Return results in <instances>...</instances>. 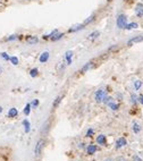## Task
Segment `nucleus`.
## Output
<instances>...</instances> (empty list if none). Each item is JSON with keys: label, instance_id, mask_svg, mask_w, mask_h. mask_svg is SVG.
I'll list each match as a JSON object with an SVG mask.
<instances>
[{"label": "nucleus", "instance_id": "obj_29", "mask_svg": "<svg viewBox=\"0 0 143 161\" xmlns=\"http://www.w3.org/2000/svg\"><path fill=\"white\" fill-rule=\"evenodd\" d=\"M38 106H39V100H38V99H34V100L31 102V107L35 108V107H38Z\"/></svg>", "mask_w": 143, "mask_h": 161}, {"label": "nucleus", "instance_id": "obj_39", "mask_svg": "<svg viewBox=\"0 0 143 161\" xmlns=\"http://www.w3.org/2000/svg\"><path fill=\"white\" fill-rule=\"evenodd\" d=\"M104 161H112V160H111V159H106Z\"/></svg>", "mask_w": 143, "mask_h": 161}, {"label": "nucleus", "instance_id": "obj_1", "mask_svg": "<svg viewBox=\"0 0 143 161\" xmlns=\"http://www.w3.org/2000/svg\"><path fill=\"white\" fill-rule=\"evenodd\" d=\"M127 24L128 23H127V16L126 15H124V14L117 15V17H116V26L119 30H125Z\"/></svg>", "mask_w": 143, "mask_h": 161}, {"label": "nucleus", "instance_id": "obj_13", "mask_svg": "<svg viewBox=\"0 0 143 161\" xmlns=\"http://www.w3.org/2000/svg\"><path fill=\"white\" fill-rule=\"evenodd\" d=\"M65 58H66V61H67V65H71L72 64V58H73V52L71 50H68L66 54H65Z\"/></svg>", "mask_w": 143, "mask_h": 161}, {"label": "nucleus", "instance_id": "obj_5", "mask_svg": "<svg viewBox=\"0 0 143 161\" xmlns=\"http://www.w3.org/2000/svg\"><path fill=\"white\" fill-rule=\"evenodd\" d=\"M143 41V35H136V36H133L128 41H127V45H133V44H136V43H140Z\"/></svg>", "mask_w": 143, "mask_h": 161}, {"label": "nucleus", "instance_id": "obj_28", "mask_svg": "<svg viewBox=\"0 0 143 161\" xmlns=\"http://www.w3.org/2000/svg\"><path fill=\"white\" fill-rule=\"evenodd\" d=\"M0 56H1V58H2V59H5V60H9V59H10V57L8 56V54H7V52H1V54H0Z\"/></svg>", "mask_w": 143, "mask_h": 161}, {"label": "nucleus", "instance_id": "obj_25", "mask_svg": "<svg viewBox=\"0 0 143 161\" xmlns=\"http://www.w3.org/2000/svg\"><path fill=\"white\" fill-rule=\"evenodd\" d=\"M10 63L13 65H15V66H17L18 65V58L17 57H15V56H13V57H10Z\"/></svg>", "mask_w": 143, "mask_h": 161}, {"label": "nucleus", "instance_id": "obj_34", "mask_svg": "<svg viewBox=\"0 0 143 161\" xmlns=\"http://www.w3.org/2000/svg\"><path fill=\"white\" fill-rule=\"evenodd\" d=\"M133 160H134V161H142V159H141L139 155H135V157L133 158Z\"/></svg>", "mask_w": 143, "mask_h": 161}, {"label": "nucleus", "instance_id": "obj_2", "mask_svg": "<svg viewBox=\"0 0 143 161\" xmlns=\"http://www.w3.org/2000/svg\"><path fill=\"white\" fill-rule=\"evenodd\" d=\"M43 149H44V140H39L38 143L35 144V148H34V154L36 157H39L41 153H42Z\"/></svg>", "mask_w": 143, "mask_h": 161}, {"label": "nucleus", "instance_id": "obj_22", "mask_svg": "<svg viewBox=\"0 0 143 161\" xmlns=\"http://www.w3.org/2000/svg\"><path fill=\"white\" fill-rule=\"evenodd\" d=\"M97 142H98L99 144H106V136H104V135H99V136L97 137Z\"/></svg>", "mask_w": 143, "mask_h": 161}, {"label": "nucleus", "instance_id": "obj_3", "mask_svg": "<svg viewBox=\"0 0 143 161\" xmlns=\"http://www.w3.org/2000/svg\"><path fill=\"white\" fill-rule=\"evenodd\" d=\"M107 97L106 95V92H104V90H102V89H100V90H98L97 92H95V94H94V99H95V101L97 102H103V100H104V98Z\"/></svg>", "mask_w": 143, "mask_h": 161}, {"label": "nucleus", "instance_id": "obj_24", "mask_svg": "<svg viewBox=\"0 0 143 161\" xmlns=\"http://www.w3.org/2000/svg\"><path fill=\"white\" fill-rule=\"evenodd\" d=\"M38 74H39V72H38V68H32L31 69V72H30V75H31V77H36L38 76Z\"/></svg>", "mask_w": 143, "mask_h": 161}, {"label": "nucleus", "instance_id": "obj_16", "mask_svg": "<svg viewBox=\"0 0 143 161\" xmlns=\"http://www.w3.org/2000/svg\"><path fill=\"white\" fill-rule=\"evenodd\" d=\"M64 36V33H60V32H57L53 36H51V41H58V40H60L61 38Z\"/></svg>", "mask_w": 143, "mask_h": 161}, {"label": "nucleus", "instance_id": "obj_19", "mask_svg": "<svg viewBox=\"0 0 143 161\" xmlns=\"http://www.w3.org/2000/svg\"><path fill=\"white\" fill-rule=\"evenodd\" d=\"M97 150H98V148L95 146V145H89L88 146V153L89 154H93V153H95L97 152Z\"/></svg>", "mask_w": 143, "mask_h": 161}, {"label": "nucleus", "instance_id": "obj_17", "mask_svg": "<svg viewBox=\"0 0 143 161\" xmlns=\"http://www.w3.org/2000/svg\"><path fill=\"white\" fill-rule=\"evenodd\" d=\"M100 36V32L99 31H94V32H92L90 35H89V40H95V39H98Z\"/></svg>", "mask_w": 143, "mask_h": 161}, {"label": "nucleus", "instance_id": "obj_26", "mask_svg": "<svg viewBox=\"0 0 143 161\" xmlns=\"http://www.w3.org/2000/svg\"><path fill=\"white\" fill-rule=\"evenodd\" d=\"M108 107L110 108L111 110L115 111V110H117V109H118V105H117V103H115V102L112 101V102H110V103H108Z\"/></svg>", "mask_w": 143, "mask_h": 161}, {"label": "nucleus", "instance_id": "obj_30", "mask_svg": "<svg viewBox=\"0 0 143 161\" xmlns=\"http://www.w3.org/2000/svg\"><path fill=\"white\" fill-rule=\"evenodd\" d=\"M64 69H65V65L62 64V63H59L58 66H57V70H58V72H61V70H64Z\"/></svg>", "mask_w": 143, "mask_h": 161}, {"label": "nucleus", "instance_id": "obj_8", "mask_svg": "<svg viewBox=\"0 0 143 161\" xmlns=\"http://www.w3.org/2000/svg\"><path fill=\"white\" fill-rule=\"evenodd\" d=\"M49 57H50V54H49L48 51H43V52L41 54L39 60H40V63L44 64V63H47V61L49 60Z\"/></svg>", "mask_w": 143, "mask_h": 161}, {"label": "nucleus", "instance_id": "obj_37", "mask_svg": "<svg viewBox=\"0 0 143 161\" xmlns=\"http://www.w3.org/2000/svg\"><path fill=\"white\" fill-rule=\"evenodd\" d=\"M1 73H2V67L0 66V74H1Z\"/></svg>", "mask_w": 143, "mask_h": 161}, {"label": "nucleus", "instance_id": "obj_21", "mask_svg": "<svg viewBox=\"0 0 143 161\" xmlns=\"http://www.w3.org/2000/svg\"><path fill=\"white\" fill-rule=\"evenodd\" d=\"M17 39H20V35L18 34H11L8 38H6V41H15Z\"/></svg>", "mask_w": 143, "mask_h": 161}, {"label": "nucleus", "instance_id": "obj_20", "mask_svg": "<svg viewBox=\"0 0 143 161\" xmlns=\"http://www.w3.org/2000/svg\"><path fill=\"white\" fill-rule=\"evenodd\" d=\"M94 20H95V15H91V16H89V17H88L85 21L83 22V24H84V25H88V24L92 23V22L94 21Z\"/></svg>", "mask_w": 143, "mask_h": 161}, {"label": "nucleus", "instance_id": "obj_27", "mask_svg": "<svg viewBox=\"0 0 143 161\" xmlns=\"http://www.w3.org/2000/svg\"><path fill=\"white\" fill-rule=\"evenodd\" d=\"M30 111H31V103H27L25 108H24V114L26 115V116H29L30 115Z\"/></svg>", "mask_w": 143, "mask_h": 161}, {"label": "nucleus", "instance_id": "obj_4", "mask_svg": "<svg viewBox=\"0 0 143 161\" xmlns=\"http://www.w3.org/2000/svg\"><path fill=\"white\" fill-rule=\"evenodd\" d=\"M134 11H135V15H136L139 18H142L143 17V3L142 2H137V3L135 5Z\"/></svg>", "mask_w": 143, "mask_h": 161}, {"label": "nucleus", "instance_id": "obj_14", "mask_svg": "<svg viewBox=\"0 0 143 161\" xmlns=\"http://www.w3.org/2000/svg\"><path fill=\"white\" fill-rule=\"evenodd\" d=\"M23 126H24V130H25L26 133H29L31 130L30 121H29L27 119H24V120H23Z\"/></svg>", "mask_w": 143, "mask_h": 161}, {"label": "nucleus", "instance_id": "obj_33", "mask_svg": "<svg viewBox=\"0 0 143 161\" xmlns=\"http://www.w3.org/2000/svg\"><path fill=\"white\" fill-rule=\"evenodd\" d=\"M131 98H132V102H133V103H136V101H137L136 97H135L134 94H132V95H131Z\"/></svg>", "mask_w": 143, "mask_h": 161}, {"label": "nucleus", "instance_id": "obj_35", "mask_svg": "<svg viewBox=\"0 0 143 161\" xmlns=\"http://www.w3.org/2000/svg\"><path fill=\"white\" fill-rule=\"evenodd\" d=\"M139 101H140V102H141V103L143 105V94H142V95H140V97H139Z\"/></svg>", "mask_w": 143, "mask_h": 161}, {"label": "nucleus", "instance_id": "obj_6", "mask_svg": "<svg viewBox=\"0 0 143 161\" xmlns=\"http://www.w3.org/2000/svg\"><path fill=\"white\" fill-rule=\"evenodd\" d=\"M25 41L27 44H36L39 42V38L36 35H27L25 36Z\"/></svg>", "mask_w": 143, "mask_h": 161}, {"label": "nucleus", "instance_id": "obj_15", "mask_svg": "<svg viewBox=\"0 0 143 161\" xmlns=\"http://www.w3.org/2000/svg\"><path fill=\"white\" fill-rule=\"evenodd\" d=\"M137 27H139V24H137V23H135V22H132V23L127 24V26H126V29H125V30H128V31H131V30L137 29Z\"/></svg>", "mask_w": 143, "mask_h": 161}, {"label": "nucleus", "instance_id": "obj_9", "mask_svg": "<svg viewBox=\"0 0 143 161\" xmlns=\"http://www.w3.org/2000/svg\"><path fill=\"white\" fill-rule=\"evenodd\" d=\"M127 144V141L126 139H124V137H119L117 142H116V149H121L123 146H125Z\"/></svg>", "mask_w": 143, "mask_h": 161}, {"label": "nucleus", "instance_id": "obj_10", "mask_svg": "<svg viewBox=\"0 0 143 161\" xmlns=\"http://www.w3.org/2000/svg\"><path fill=\"white\" fill-rule=\"evenodd\" d=\"M18 115V110L16 108H10L8 110V117L9 118H14V117H17Z\"/></svg>", "mask_w": 143, "mask_h": 161}, {"label": "nucleus", "instance_id": "obj_32", "mask_svg": "<svg viewBox=\"0 0 143 161\" xmlns=\"http://www.w3.org/2000/svg\"><path fill=\"white\" fill-rule=\"evenodd\" d=\"M92 134H93V129L92 128L88 129V132H86V136H92Z\"/></svg>", "mask_w": 143, "mask_h": 161}, {"label": "nucleus", "instance_id": "obj_31", "mask_svg": "<svg viewBox=\"0 0 143 161\" xmlns=\"http://www.w3.org/2000/svg\"><path fill=\"white\" fill-rule=\"evenodd\" d=\"M115 50H118V45H114V47H110L108 51L110 52V51H115Z\"/></svg>", "mask_w": 143, "mask_h": 161}, {"label": "nucleus", "instance_id": "obj_12", "mask_svg": "<svg viewBox=\"0 0 143 161\" xmlns=\"http://www.w3.org/2000/svg\"><path fill=\"white\" fill-rule=\"evenodd\" d=\"M62 95H58V97L55 99V101L52 102V108L53 109H56V108H58L59 107V105H60V102H61V100H62Z\"/></svg>", "mask_w": 143, "mask_h": 161}, {"label": "nucleus", "instance_id": "obj_23", "mask_svg": "<svg viewBox=\"0 0 143 161\" xmlns=\"http://www.w3.org/2000/svg\"><path fill=\"white\" fill-rule=\"evenodd\" d=\"M141 86H142V82L141 81H135L134 82V89H135V91H137V90H140L141 89Z\"/></svg>", "mask_w": 143, "mask_h": 161}, {"label": "nucleus", "instance_id": "obj_38", "mask_svg": "<svg viewBox=\"0 0 143 161\" xmlns=\"http://www.w3.org/2000/svg\"><path fill=\"white\" fill-rule=\"evenodd\" d=\"M1 112H2V107L0 106V114H1Z\"/></svg>", "mask_w": 143, "mask_h": 161}, {"label": "nucleus", "instance_id": "obj_11", "mask_svg": "<svg viewBox=\"0 0 143 161\" xmlns=\"http://www.w3.org/2000/svg\"><path fill=\"white\" fill-rule=\"evenodd\" d=\"M92 67H93V61H89V63H86V64L82 67V69L80 72H81V73H86V72H88L90 68H92Z\"/></svg>", "mask_w": 143, "mask_h": 161}, {"label": "nucleus", "instance_id": "obj_7", "mask_svg": "<svg viewBox=\"0 0 143 161\" xmlns=\"http://www.w3.org/2000/svg\"><path fill=\"white\" fill-rule=\"evenodd\" d=\"M83 29H85V25H84V24H76V25L72 26L71 29L68 30V32L69 33L79 32V31H81V30H83Z\"/></svg>", "mask_w": 143, "mask_h": 161}, {"label": "nucleus", "instance_id": "obj_36", "mask_svg": "<svg viewBox=\"0 0 143 161\" xmlns=\"http://www.w3.org/2000/svg\"><path fill=\"white\" fill-rule=\"evenodd\" d=\"M116 161H126V160H125L124 158H122V157H119V158H117V160Z\"/></svg>", "mask_w": 143, "mask_h": 161}, {"label": "nucleus", "instance_id": "obj_18", "mask_svg": "<svg viewBox=\"0 0 143 161\" xmlns=\"http://www.w3.org/2000/svg\"><path fill=\"white\" fill-rule=\"evenodd\" d=\"M132 128H133V132H134V133H136V134L141 132V126H140L137 123H135V121L133 123V127H132Z\"/></svg>", "mask_w": 143, "mask_h": 161}]
</instances>
